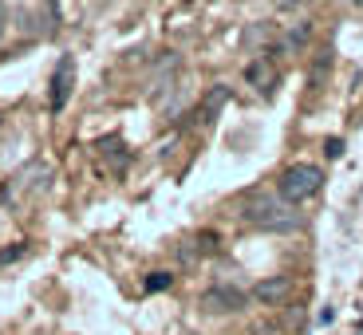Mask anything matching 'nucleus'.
<instances>
[{
    "mask_svg": "<svg viewBox=\"0 0 363 335\" xmlns=\"http://www.w3.org/2000/svg\"><path fill=\"white\" fill-rule=\"evenodd\" d=\"M225 103H229V87H225V83H218V87L206 95V103H201V118H213Z\"/></svg>",
    "mask_w": 363,
    "mask_h": 335,
    "instance_id": "8",
    "label": "nucleus"
},
{
    "mask_svg": "<svg viewBox=\"0 0 363 335\" xmlns=\"http://www.w3.org/2000/svg\"><path fill=\"white\" fill-rule=\"evenodd\" d=\"M72 91H75V59L72 55H60V64L52 72V91H48V110L60 115L72 103Z\"/></svg>",
    "mask_w": 363,
    "mask_h": 335,
    "instance_id": "4",
    "label": "nucleus"
},
{
    "mask_svg": "<svg viewBox=\"0 0 363 335\" xmlns=\"http://www.w3.org/2000/svg\"><path fill=\"white\" fill-rule=\"evenodd\" d=\"M241 44H245V52H257V47H272L277 44V28L272 24H249L245 36H241Z\"/></svg>",
    "mask_w": 363,
    "mask_h": 335,
    "instance_id": "7",
    "label": "nucleus"
},
{
    "mask_svg": "<svg viewBox=\"0 0 363 335\" xmlns=\"http://www.w3.org/2000/svg\"><path fill=\"white\" fill-rule=\"evenodd\" d=\"M24 253H28V245H24V241H16V245H9L4 253H0V268H4V264H16Z\"/></svg>",
    "mask_w": 363,
    "mask_h": 335,
    "instance_id": "12",
    "label": "nucleus"
},
{
    "mask_svg": "<svg viewBox=\"0 0 363 335\" xmlns=\"http://www.w3.org/2000/svg\"><path fill=\"white\" fill-rule=\"evenodd\" d=\"M277 8H300V4H312V0H272Z\"/></svg>",
    "mask_w": 363,
    "mask_h": 335,
    "instance_id": "15",
    "label": "nucleus"
},
{
    "mask_svg": "<svg viewBox=\"0 0 363 335\" xmlns=\"http://www.w3.org/2000/svg\"><path fill=\"white\" fill-rule=\"evenodd\" d=\"M320 186H324V170H320V166H312V162L289 166V170L281 174V198H289L292 205L316 198Z\"/></svg>",
    "mask_w": 363,
    "mask_h": 335,
    "instance_id": "2",
    "label": "nucleus"
},
{
    "mask_svg": "<svg viewBox=\"0 0 363 335\" xmlns=\"http://www.w3.org/2000/svg\"><path fill=\"white\" fill-rule=\"evenodd\" d=\"M0 4H4V0H0Z\"/></svg>",
    "mask_w": 363,
    "mask_h": 335,
    "instance_id": "16",
    "label": "nucleus"
},
{
    "mask_svg": "<svg viewBox=\"0 0 363 335\" xmlns=\"http://www.w3.org/2000/svg\"><path fill=\"white\" fill-rule=\"evenodd\" d=\"M253 335H281V327H277V324H257Z\"/></svg>",
    "mask_w": 363,
    "mask_h": 335,
    "instance_id": "14",
    "label": "nucleus"
},
{
    "mask_svg": "<svg viewBox=\"0 0 363 335\" xmlns=\"http://www.w3.org/2000/svg\"><path fill=\"white\" fill-rule=\"evenodd\" d=\"M245 79H249V87H257L264 95V91L277 87V64H272L269 55H257L253 64L245 67Z\"/></svg>",
    "mask_w": 363,
    "mask_h": 335,
    "instance_id": "6",
    "label": "nucleus"
},
{
    "mask_svg": "<svg viewBox=\"0 0 363 335\" xmlns=\"http://www.w3.org/2000/svg\"><path fill=\"white\" fill-rule=\"evenodd\" d=\"M241 217L257 229H269V233H292L300 225L296 205L281 193H249L245 205H241Z\"/></svg>",
    "mask_w": 363,
    "mask_h": 335,
    "instance_id": "1",
    "label": "nucleus"
},
{
    "mask_svg": "<svg viewBox=\"0 0 363 335\" xmlns=\"http://www.w3.org/2000/svg\"><path fill=\"white\" fill-rule=\"evenodd\" d=\"M324 150H328V158H340V154H344V142H340V138H332Z\"/></svg>",
    "mask_w": 363,
    "mask_h": 335,
    "instance_id": "13",
    "label": "nucleus"
},
{
    "mask_svg": "<svg viewBox=\"0 0 363 335\" xmlns=\"http://www.w3.org/2000/svg\"><path fill=\"white\" fill-rule=\"evenodd\" d=\"M292 292H296L292 276H264V280L253 288V300H257V304H264V308H281V304H289V300H292Z\"/></svg>",
    "mask_w": 363,
    "mask_h": 335,
    "instance_id": "5",
    "label": "nucleus"
},
{
    "mask_svg": "<svg viewBox=\"0 0 363 335\" xmlns=\"http://www.w3.org/2000/svg\"><path fill=\"white\" fill-rule=\"evenodd\" d=\"M245 292L233 288V284H218V288H206L198 300V308L206 312V316H229V312H241L245 308Z\"/></svg>",
    "mask_w": 363,
    "mask_h": 335,
    "instance_id": "3",
    "label": "nucleus"
},
{
    "mask_svg": "<svg viewBox=\"0 0 363 335\" xmlns=\"http://www.w3.org/2000/svg\"><path fill=\"white\" fill-rule=\"evenodd\" d=\"M170 284H174L170 272H150V276H146V292H166Z\"/></svg>",
    "mask_w": 363,
    "mask_h": 335,
    "instance_id": "11",
    "label": "nucleus"
},
{
    "mask_svg": "<svg viewBox=\"0 0 363 335\" xmlns=\"http://www.w3.org/2000/svg\"><path fill=\"white\" fill-rule=\"evenodd\" d=\"M99 154H103V162L111 158V170H123L127 166V150L115 142V138H107V142H99Z\"/></svg>",
    "mask_w": 363,
    "mask_h": 335,
    "instance_id": "9",
    "label": "nucleus"
},
{
    "mask_svg": "<svg viewBox=\"0 0 363 335\" xmlns=\"http://www.w3.org/2000/svg\"><path fill=\"white\" fill-rule=\"evenodd\" d=\"M308 32H312L308 24H296L289 36L281 40V47H277V52H296V47H304V44H308Z\"/></svg>",
    "mask_w": 363,
    "mask_h": 335,
    "instance_id": "10",
    "label": "nucleus"
}]
</instances>
